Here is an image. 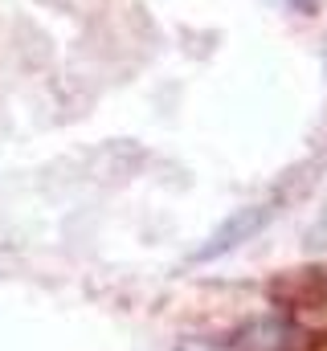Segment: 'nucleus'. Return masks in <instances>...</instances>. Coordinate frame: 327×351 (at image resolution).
<instances>
[{"label": "nucleus", "mask_w": 327, "mask_h": 351, "mask_svg": "<svg viewBox=\"0 0 327 351\" xmlns=\"http://www.w3.org/2000/svg\"><path fill=\"white\" fill-rule=\"evenodd\" d=\"M278 196L274 200H258V204H245L238 208L234 217H225L213 233H209V241L201 245V250H192V262H213V258H225V254H234L238 245L245 241H253L270 221H274V213H278Z\"/></svg>", "instance_id": "1"}, {"label": "nucleus", "mask_w": 327, "mask_h": 351, "mask_svg": "<svg viewBox=\"0 0 327 351\" xmlns=\"http://www.w3.org/2000/svg\"><path fill=\"white\" fill-rule=\"evenodd\" d=\"M307 250H327V196L311 221V229H307Z\"/></svg>", "instance_id": "2"}, {"label": "nucleus", "mask_w": 327, "mask_h": 351, "mask_svg": "<svg viewBox=\"0 0 327 351\" xmlns=\"http://www.w3.org/2000/svg\"><path fill=\"white\" fill-rule=\"evenodd\" d=\"M291 4H299V8H307V4H311V0H291Z\"/></svg>", "instance_id": "3"}]
</instances>
